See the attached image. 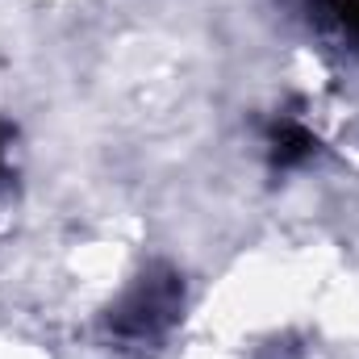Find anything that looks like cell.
<instances>
[{"mask_svg": "<svg viewBox=\"0 0 359 359\" xmlns=\"http://www.w3.org/2000/svg\"><path fill=\"white\" fill-rule=\"evenodd\" d=\"M176 305H180V292H176V284H172V276H151V280H142L126 297V305L117 309L113 326L126 339H155L176 318Z\"/></svg>", "mask_w": 359, "mask_h": 359, "instance_id": "cell-1", "label": "cell"}, {"mask_svg": "<svg viewBox=\"0 0 359 359\" xmlns=\"http://www.w3.org/2000/svg\"><path fill=\"white\" fill-rule=\"evenodd\" d=\"M339 21H343V29L351 34L359 42V0H347V4H339Z\"/></svg>", "mask_w": 359, "mask_h": 359, "instance_id": "cell-2", "label": "cell"}]
</instances>
